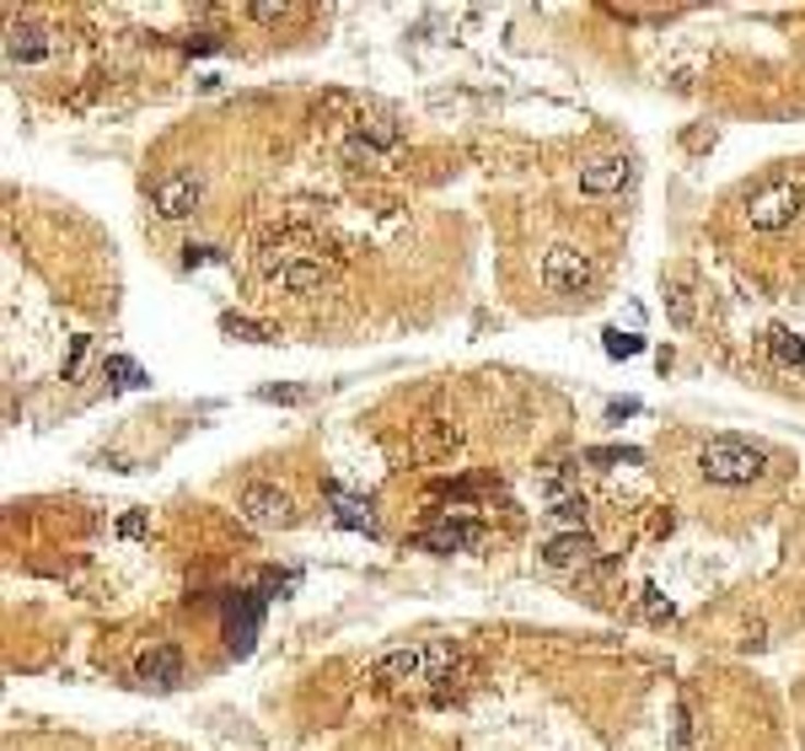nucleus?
Masks as SVG:
<instances>
[{"label": "nucleus", "mask_w": 805, "mask_h": 751, "mask_svg": "<svg viewBox=\"0 0 805 751\" xmlns=\"http://www.w3.org/2000/svg\"><path fill=\"white\" fill-rule=\"evenodd\" d=\"M698 473L709 484H720V489H746V484H757L768 473V445L742 436H714L698 451Z\"/></svg>", "instance_id": "1"}, {"label": "nucleus", "mask_w": 805, "mask_h": 751, "mask_svg": "<svg viewBox=\"0 0 805 751\" xmlns=\"http://www.w3.org/2000/svg\"><path fill=\"white\" fill-rule=\"evenodd\" d=\"M451 660H457V649H451L446 639H435V644H403V649H387V655L376 660V682H381V688H403V682H440Z\"/></svg>", "instance_id": "2"}, {"label": "nucleus", "mask_w": 805, "mask_h": 751, "mask_svg": "<svg viewBox=\"0 0 805 751\" xmlns=\"http://www.w3.org/2000/svg\"><path fill=\"white\" fill-rule=\"evenodd\" d=\"M801 204H805V188L795 178H773V183H757L746 193L742 220L751 231H784V226H795Z\"/></svg>", "instance_id": "3"}, {"label": "nucleus", "mask_w": 805, "mask_h": 751, "mask_svg": "<svg viewBox=\"0 0 805 751\" xmlns=\"http://www.w3.org/2000/svg\"><path fill=\"white\" fill-rule=\"evenodd\" d=\"M221 623H226V644H232V655H248L252 644H258V633H263V596H252V591H232V596H226V607H221Z\"/></svg>", "instance_id": "4"}, {"label": "nucleus", "mask_w": 805, "mask_h": 751, "mask_svg": "<svg viewBox=\"0 0 805 751\" xmlns=\"http://www.w3.org/2000/svg\"><path fill=\"white\" fill-rule=\"evenodd\" d=\"M199 199H204V183H199L193 172H162V178L151 183V210H156L162 220H184V215H193Z\"/></svg>", "instance_id": "5"}, {"label": "nucleus", "mask_w": 805, "mask_h": 751, "mask_svg": "<svg viewBox=\"0 0 805 751\" xmlns=\"http://www.w3.org/2000/svg\"><path fill=\"white\" fill-rule=\"evenodd\" d=\"M237 510H242V521H252V526H291V521H296L291 494L274 489V484H248V489L237 494Z\"/></svg>", "instance_id": "6"}, {"label": "nucleus", "mask_w": 805, "mask_h": 751, "mask_svg": "<svg viewBox=\"0 0 805 751\" xmlns=\"http://www.w3.org/2000/svg\"><path fill=\"white\" fill-rule=\"evenodd\" d=\"M543 285H548L554 296H580V290L591 285V258L580 248H554L543 258Z\"/></svg>", "instance_id": "7"}, {"label": "nucleus", "mask_w": 805, "mask_h": 751, "mask_svg": "<svg viewBox=\"0 0 805 751\" xmlns=\"http://www.w3.org/2000/svg\"><path fill=\"white\" fill-rule=\"evenodd\" d=\"M628 178H634V162H628V156H596V162L580 167V193L607 199V193H623Z\"/></svg>", "instance_id": "8"}, {"label": "nucleus", "mask_w": 805, "mask_h": 751, "mask_svg": "<svg viewBox=\"0 0 805 751\" xmlns=\"http://www.w3.org/2000/svg\"><path fill=\"white\" fill-rule=\"evenodd\" d=\"M140 682L145 688H156V692H167V688H178L184 682V649L178 644H156V649H145L140 655Z\"/></svg>", "instance_id": "9"}, {"label": "nucleus", "mask_w": 805, "mask_h": 751, "mask_svg": "<svg viewBox=\"0 0 805 751\" xmlns=\"http://www.w3.org/2000/svg\"><path fill=\"white\" fill-rule=\"evenodd\" d=\"M49 49H55V33H49V27H33V22H22V27H11V33H5V60H11V64L44 60Z\"/></svg>", "instance_id": "10"}, {"label": "nucleus", "mask_w": 805, "mask_h": 751, "mask_svg": "<svg viewBox=\"0 0 805 751\" xmlns=\"http://www.w3.org/2000/svg\"><path fill=\"white\" fill-rule=\"evenodd\" d=\"M591 537L585 532H564V537H554L548 548H543V563L548 569H575V563H591Z\"/></svg>", "instance_id": "11"}, {"label": "nucleus", "mask_w": 805, "mask_h": 751, "mask_svg": "<svg viewBox=\"0 0 805 751\" xmlns=\"http://www.w3.org/2000/svg\"><path fill=\"white\" fill-rule=\"evenodd\" d=\"M478 537H484L478 526H467V521H446V526L425 532L419 543H425V548H435V553H457V548H467V543H478Z\"/></svg>", "instance_id": "12"}, {"label": "nucleus", "mask_w": 805, "mask_h": 751, "mask_svg": "<svg viewBox=\"0 0 805 751\" xmlns=\"http://www.w3.org/2000/svg\"><path fill=\"white\" fill-rule=\"evenodd\" d=\"M280 285H285V290H311V285H322V263H317V258H291V263L280 269Z\"/></svg>", "instance_id": "13"}, {"label": "nucleus", "mask_w": 805, "mask_h": 751, "mask_svg": "<svg viewBox=\"0 0 805 751\" xmlns=\"http://www.w3.org/2000/svg\"><path fill=\"white\" fill-rule=\"evenodd\" d=\"M333 504H339V526H355V532H376L371 510H366L360 500H350V494H339V489H333Z\"/></svg>", "instance_id": "14"}, {"label": "nucleus", "mask_w": 805, "mask_h": 751, "mask_svg": "<svg viewBox=\"0 0 805 751\" xmlns=\"http://www.w3.org/2000/svg\"><path fill=\"white\" fill-rule=\"evenodd\" d=\"M768 349H773V360H784V366H801L805 360V344L790 327H773V333H768Z\"/></svg>", "instance_id": "15"}, {"label": "nucleus", "mask_w": 805, "mask_h": 751, "mask_svg": "<svg viewBox=\"0 0 805 751\" xmlns=\"http://www.w3.org/2000/svg\"><path fill=\"white\" fill-rule=\"evenodd\" d=\"M602 344H607V355H613V360H628V355H639V349H644V338H634V333H623V327H607V333H602Z\"/></svg>", "instance_id": "16"}, {"label": "nucleus", "mask_w": 805, "mask_h": 751, "mask_svg": "<svg viewBox=\"0 0 805 751\" xmlns=\"http://www.w3.org/2000/svg\"><path fill=\"white\" fill-rule=\"evenodd\" d=\"M226 333H232V338H242V344H263V338H269L263 327H252L248 317H226Z\"/></svg>", "instance_id": "17"}, {"label": "nucleus", "mask_w": 805, "mask_h": 751, "mask_svg": "<svg viewBox=\"0 0 805 751\" xmlns=\"http://www.w3.org/2000/svg\"><path fill=\"white\" fill-rule=\"evenodd\" d=\"M666 307H672V322H677V327H687V322H692V301H687V290H666Z\"/></svg>", "instance_id": "18"}, {"label": "nucleus", "mask_w": 805, "mask_h": 751, "mask_svg": "<svg viewBox=\"0 0 805 751\" xmlns=\"http://www.w3.org/2000/svg\"><path fill=\"white\" fill-rule=\"evenodd\" d=\"M591 462H644V451H634V445H596V451H591Z\"/></svg>", "instance_id": "19"}, {"label": "nucleus", "mask_w": 805, "mask_h": 751, "mask_svg": "<svg viewBox=\"0 0 805 751\" xmlns=\"http://www.w3.org/2000/svg\"><path fill=\"white\" fill-rule=\"evenodd\" d=\"M108 376H119V386H140V381H145L134 360H108Z\"/></svg>", "instance_id": "20"}, {"label": "nucleus", "mask_w": 805, "mask_h": 751, "mask_svg": "<svg viewBox=\"0 0 805 751\" xmlns=\"http://www.w3.org/2000/svg\"><path fill=\"white\" fill-rule=\"evenodd\" d=\"M252 16H258V22H285V16H296V11H291V5H252Z\"/></svg>", "instance_id": "21"}, {"label": "nucleus", "mask_w": 805, "mask_h": 751, "mask_svg": "<svg viewBox=\"0 0 805 751\" xmlns=\"http://www.w3.org/2000/svg\"><path fill=\"white\" fill-rule=\"evenodd\" d=\"M554 515H558V521H580V515H585V504H580V500H558Z\"/></svg>", "instance_id": "22"}, {"label": "nucleus", "mask_w": 805, "mask_h": 751, "mask_svg": "<svg viewBox=\"0 0 805 751\" xmlns=\"http://www.w3.org/2000/svg\"><path fill=\"white\" fill-rule=\"evenodd\" d=\"M81 355H86V338H75V349H70V360H64V376H75V366H81Z\"/></svg>", "instance_id": "23"}, {"label": "nucleus", "mask_w": 805, "mask_h": 751, "mask_svg": "<svg viewBox=\"0 0 805 751\" xmlns=\"http://www.w3.org/2000/svg\"><path fill=\"white\" fill-rule=\"evenodd\" d=\"M119 532H125V537H140V532H145V515H125V526H119Z\"/></svg>", "instance_id": "24"}, {"label": "nucleus", "mask_w": 805, "mask_h": 751, "mask_svg": "<svg viewBox=\"0 0 805 751\" xmlns=\"http://www.w3.org/2000/svg\"><path fill=\"white\" fill-rule=\"evenodd\" d=\"M628 414H639V403H634V397H623V403H613V419H628Z\"/></svg>", "instance_id": "25"}]
</instances>
